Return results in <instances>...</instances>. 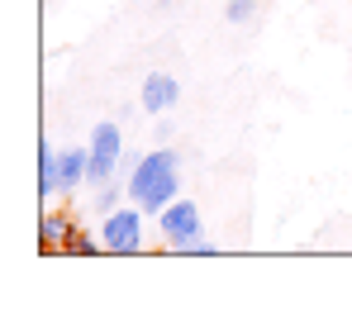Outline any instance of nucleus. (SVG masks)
<instances>
[{
    "label": "nucleus",
    "mask_w": 352,
    "mask_h": 333,
    "mask_svg": "<svg viewBox=\"0 0 352 333\" xmlns=\"http://www.w3.org/2000/svg\"><path fill=\"white\" fill-rule=\"evenodd\" d=\"M124 191H129V200H133L138 210L162 215L176 195H181V153H176V148H167V143H162V148L138 153V158L129 162Z\"/></svg>",
    "instance_id": "obj_1"
},
{
    "label": "nucleus",
    "mask_w": 352,
    "mask_h": 333,
    "mask_svg": "<svg viewBox=\"0 0 352 333\" xmlns=\"http://www.w3.org/2000/svg\"><path fill=\"white\" fill-rule=\"evenodd\" d=\"M143 233H148V210H138L133 200H124L119 210L100 215V243H105V253H119V257L143 253Z\"/></svg>",
    "instance_id": "obj_2"
},
{
    "label": "nucleus",
    "mask_w": 352,
    "mask_h": 333,
    "mask_svg": "<svg viewBox=\"0 0 352 333\" xmlns=\"http://www.w3.org/2000/svg\"><path fill=\"white\" fill-rule=\"evenodd\" d=\"M91 186H105V181H115L119 166H124V129H119V119H100L96 129H91Z\"/></svg>",
    "instance_id": "obj_3"
},
{
    "label": "nucleus",
    "mask_w": 352,
    "mask_h": 333,
    "mask_svg": "<svg viewBox=\"0 0 352 333\" xmlns=\"http://www.w3.org/2000/svg\"><path fill=\"white\" fill-rule=\"evenodd\" d=\"M153 224H157V233H162V243H167V253H181L190 238H200V205L195 200H186V195H176L172 205L162 210V215H153Z\"/></svg>",
    "instance_id": "obj_4"
},
{
    "label": "nucleus",
    "mask_w": 352,
    "mask_h": 333,
    "mask_svg": "<svg viewBox=\"0 0 352 333\" xmlns=\"http://www.w3.org/2000/svg\"><path fill=\"white\" fill-rule=\"evenodd\" d=\"M138 100H143V110H148V114H167L176 100H181V81H176L172 72H148Z\"/></svg>",
    "instance_id": "obj_5"
},
{
    "label": "nucleus",
    "mask_w": 352,
    "mask_h": 333,
    "mask_svg": "<svg viewBox=\"0 0 352 333\" xmlns=\"http://www.w3.org/2000/svg\"><path fill=\"white\" fill-rule=\"evenodd\" d=\"M58 186H62V195L91 186V148H62L58 153Z\"/></svg>",
    "instance_id": "obj_6"
},
{
    "label": "nucleus",
    "mask_w": 352,
    "mask_h": 333,
    "mask_svg": "<svg viewBox=\"0 0 352 333\" xmlns=\"http://www.w3.org/2000/svg\"><path fill=\"white\" fill-rule=\"evenodd\" d=\"M38 195H43V200L62 195V186H58V148H53V143H38Z\"/></svg>",
    "instance_id": "obj_7"
},
{
    "label": "nucleus",
    "mask_w": 352,
    "mask_h": 333,
    "mask_svg": "<svg viewBox=\"0 0 352 333\" xmlns=\"http://www.w3.org/2000/svg\"><path fill=\"white\" fill-rule=\"evenodd\" d=\"M72 228H76V224H72V215H43V248H53V243H58V248H67Z\"/></svg>",
    "instance_id": "obj_8"
},
{
    "label": "nucleus",
    "mask_w": 352,
    "mask_h": 333,
    "mask_svg": "<svg viewBox=\"0 0 352 333\" xmlns=\"http://www.w3.org/2000/svg\"><path fill=\"white\" fill-rule=\"evenodd\" d=\"M124 200H129V191H124L119 181H105V186H96V200H91V205H96V215H110Z\"/></svg>",
    "instance_id": "obj_9"
},
{
    "label": "nucleus",
    "mask_w": 352,
    "mask_h": 333,
    "mask_svg": "<svg viewBox=\"0 0 352 333\" xmlns=\"http://www.w3.org/2000/svg\"><path fill=\"white\" fill-rule=\"evenodd\" d=\"M105 243H100V233H86V228H72V238H67V253H81V257H91V253H100Z\"/></svg>",
    "instance_id": "obj_10"
},
{
    "label": "nucleus",
    "mask_w": 352,
    "mask_h": 333,
    "mask_svg": "<svg viewBox=\"0 0 352 333\" xmlns=\"http://www.w3.org/2000/svg\"><path fill=\"white\" fill-rule=\"evenodd\" d=\"M224 14H229V24H252V19L262 14V5H257V0H229Z\"/></svg>",
    "instance_id": "obj_11"
},
{
    "label": "nucleus",
    "mask_w": 352,
    "mask_h": 333,
    "mask_svg": "<svg viewBox=\"0 0 352 333\" xmlns=\"http://www.w3.org/2000/svg\"><path fill=\"white\" fill-rule=\"evenodd\" d=\"M181 253H190V257H214V253H219V248H214V243H210V238H205V233H200V238H190V243H186V248H181Z\"/></svg>",
    "instance_id": "obj_12"
},
{
    "label": "nucleus",
    "mask_w": 352,
    "mask_h": 333,
    "mask_svg": "<svg viewBox=\"0 0 352 333\" xmlns=\"http://www.w3.org/2000/svg\"><path fill=\"white\" fill-rule=\"evenodd\" d=\"M153 133H157V143H172V119L157 114V129H153Z\"/></svg>",
    "instance_id": "obj_13"
}]
</instances>
